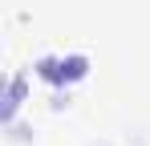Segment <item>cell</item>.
Listing matches in <instances>:
<instances>
[{
    "label": "cell",
    "mask_w": 150,
    "mask_h": 146,
    "mask_svg": "<svg viewBox=\"0 0 150 146\" xmlns=\"http://www.w3.org/2000/svg\"><path fill=\"white\" fill-rule=\"evenodd\" d=\"M85 69H89V61L81 57V53H73V57H41L37 61V73L45 77V81H77V77H85Z\"/></svg>",
    "instance_id": "6da1fadb"
},
{
    "label": "cell",
    "mask_w": 150,
    "mask_h": 146,
    "mask_svg": "<svg viewBox=\"0 0 150 146\" xmlns=\"http://www.w3.org/2000/svg\"><path fill=\"white\" fill-rule=\"evenodd\" d=\"M21 97H25V77H12V81H8V110H4V118H8V122L16 118V106H21Z\"/></svg>",
    "instance_id": "7a4b0ae2"
}]
</instances>
